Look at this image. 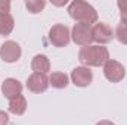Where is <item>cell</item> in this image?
<instances>
[{
  "label": "cell",
  "mask_w": 127,
  "mask_h": 125,
  "mask_svg": "<svg viewBox=\"0 0 127 125\" xmlns=\"http://www.w3.org/2000/svg\"><path fill=\"white\" fill-rule=\"evenodd\" d=\"M78 61L83 66H103L109 61V52L105 46L99 44H90L84 46L78 52Z\"/></svg>",
  "instance_id": "1"
},
{
  "label": "cell",
  "mask_w": 127,
  "mask_h": 125,
  "mask_svg": "<svg viewBox=\"0 0 127 125\" xmlns=\"http://www.w3.org/2000/svg\"><path fill=\"white\" fill-rule=\"evenodd\" d=\"M68 15L77 22V24H87L92 25L97 22V12L96 9L86 1L74 0L68 6Z\"/></svg>",
  "instance_id": "2"
},
{
  "label": "cell",
  "mask_w": 127,
  "mask_h": 125,
  "mask_svg": "<svg viewBox=\"0 0 127 125\" xmlns=\"http://www.w3.org/2000/svg\"><path fill=\"white\" fill-rule=\"evenodd\" d=\"M71 38V32L69 28L64 24H56L49 30V41L55 46V47H65L68 46Z\"/></svg>",
  "instance_id": "3"
},
{
  "label": "cell",
  "mask_w": 127,
  "mask_h": 125,
  "mask_svg": "<svg viewBox=\"0 0 127 125\" xmlns=\"http://www.w3.org/2000/svg\"><path fill=\"white\" fill-rule=\"evenodd\" d=\"M22 50L21 46L13 41V40H7L0 46V59L6 63H15L21 59Z\"/></svg>",
  "instance_id": "4"
},
{
  "label": "cell",
  "mask_w": 127,
  "mask_h": 125,
  "mask_svg": "<svg viewBox=\"0 0 127 125\" xmlns=\"http://www.w3.org/2000/svg\"><path fill=\"white\" fill-rule=\"evenodd\" d=\"M71 38L75 44L78 46H90L93 41V34H92V25L87 24H75L71 30Z\"/></svg>",
  "instance_id": "5"
},
{
  "label": "cell",
  "mask_w": 127,
  "mask_h": 125,
  "mask_svg": "<svg viewBox=\"0 0 127 125\" xmlns=\"http://www.w3.org/2000/svg\"><path fill=\"white\" fill-rule=\"evenodd\" d=\"M103 75L109 83H120L126 77V68L118 61L109 59L103 65Z\"/></svg>",
  "instance_id": "6"
},
{
  "label": "cell",
  "mask_w": 127,
  "mask_h": 125,
  "mask_svg": "<svg viewBox=\"0 0 127 125\" xmlns=\"http://www.w3.org/2000/svg\"><path fill=\"white\" fill-rule=\"evenodd\" d=\"M71 83L77 87H89L93 81V74L87 66H77L71 71Z\"/></svg>",
  "instance_id": "7"
},
{
  "label": "cell",
  "mask_w": 127,
  "mask_h": 125,
  "mask_svg": "<svg viewBox=\"0 0 127 125\" xmlns=\"http://www.w3.org/2000/svg\"><path fill=\"white\" fill-rule=\"evenodd\" d=\"M92 34H93V41H96L99 46L108 44L115 37L112 28L105 22H96L92 27Z\"/></svg>",
  "instance_id": "8"
},
{
  "label": "cell",
  "mask_w": 127,
  "mask_h": 125,
  "mask_svg": "<svg viewBox=\"0 0 127 125\" xmlns=\"http://www.w3.org/2000/svg\"><path fill=\"white\" fill-rule=\"evenodd\" d=\"M25 85H27V88H28L31 93H35V94L44 93V91L49 88V78L46 77V74L32 72L31 75L27 78Z\"/></svg>",
  "instance_id": "9"
},
{
  "label": "cell",
  "mask_w": 127,
  "mask_h": 125,
  "mask_svg": "<svg viewBox=\"0 0 127 125\" xmlns=\"http://www.w3.org/2000/svg\"><path fill=\"white\" fill-rule=\"evenodd\" d=\"M1 94L6 99L12 100V99L22 94V84L15 78H6L1 83Z\"/></svg>",
  "instance_id": "10"
},
{
  "label": "cell",
  "mask_w": 127,
  "mask_h": 125,
  "mask_svg": "<svg viewBox=\"0 0 127 125\" xmlns=\"http://www.w3.org/2000/svg\"><path fill=\"white\" fill-rule=\"evenodd\" d=\"M31 69L37 74H47L50 71V61L46 55H35L31 61Z\"/></svg>",
  "instance_id": "11"
},
{
  "label": "cell",
  "mask_w": 127,
  "mask_h": 125,
  "mask_svg": "<svg viewBox=\"0 0 127 125\" xmlns=\"http://www.w3.org/2000/svg\"><path fill=\"white\" fill-rule=\"evenodd\" d=\"M7 109H9V112L13 113V115H18V116H19V115H24L25 110H27V100H25V97L21 94V96H18V97L9 100Z\"/></svg>",
  "instance_id": "12"
},
{
  "label": "cell",
  "mask_w": 127,
  "mask_h": 125,
  "mask_svg": "<svg viewBox=\"0 0 127 125\" xmlns=\"http://www.w3.org/2000/svg\"><path fill=\"white\" fill-rule=\"evenodd\" d=\"M69 84V77L65 72H52V75L49 77V85H52L53 88H66Z\"/></svg>",
  "instance_id": "13"
},
{
  "label": "cell",
  "mask_w": 127,
  "mask_h": 125,
  "mask_svg": "<svg viewBox=\"0 0 127 125\" xmlns=\"http://www.w3.org/2000/svg\"><path fill=\"white\" fill-rule=\"evenodd\" d=\"M15 21L10 13H0V35H9L13 31Z\"/></svg>",
  "instance_id": "14"
},
{
  "label": "cell",
  "mask_w": 127,
  "mask_h": 125,
  "mask_svg": "<svg viewBox=\"0 0 127 125\" xmlns=\"http://www.w3.org/2000/svg\"><path fill=\"white\" fill-rule=\"evenodd\" d=\"M46 6L44 0H27L25 1V7L28 9L30 13H40Z\"/></svg>",
  "instance_id": "15"
},
{
  "label": "cell",
  "mask_w": 127,
  "mask_h": 125,
  "mask_svg": "<svg viewBox=\"0 0 127 125\" xmlns=\"http://www.w3.org/2000/svg\"><path fill=\"white\" fill-rule=\"evenodd\" d=\"M114 35L117 37V40H118L121 44H126L127 46V24L120 22V24L117 25V28H115V34H114Z\"/></svg>",
  "instance_id": "16"
},
{
  "label": "cell",
  "mask_w": 127,
  "mask_h": 125,
  "mask_svg": "<svg viewBox=\"0 0 127 125\" xmlns=\"http://www.w3.org/2000/svg\"><path fill=\"white\" fill-rule=\"evenodd\" d=\"M117 6H118V10H120L121 22L123 24H127V0H118L117 1Z\"/></svg>",
  "instance_id": "17"
},
{
  "label": "cell",
  "mask_w": 127,
  "mask_h": 125,
  "mask_svg": "<svg viewBox=\"0 0 127 125\" xmlns=\"http://www.w3.org/2000/svg\"><path fill=\"white\" fill-rule=\"evenodd\" d=\"M10 12V1L0 0V13H9Z\"/></svg>",
  "instance_id": "18"
},
{
  "label": "cell",
  "mask_w": 127,
  "mask_h": 125,
  "mask_svg": "<svg viewBox=\"0 0 127 125\" xmlns=\"http://www.w3.org/2000/svg\"><path fill=\"white\" fill-rule=\"evenodd\" d=\"M9 124V115L4 110H0V125H7Z\"/></svg>",
  "instance_id": "19"
},
{
  "label": "cell",
  "mask_w": 127,
  "mask_h": 125,
  "mask_svg": "<svg viewBox=\"0 0 127 125\" xmlns=\"http://www.w3.org/2000/svg\"><path fill=\"white\" fill-rule=\"evenodd\" d=\"M96 125H115L114 122H111V121H99Z\"/></svg>",
  "instance_id": "20"
},
{
  "label": "cell",
  "mask_w": 127,
  "mask_h": 125,
  "mask_svg": "<svg viewBox=\"0 0 127 125\" xmlns=\"http://www.w3.org/2000/svg\"><path fill=\"white\" fill-rule=\"evenodd\" d=\"M53 4H56V6H64V4H66V0H64V1H52Z\"/></svg>",
  "instance_id": "21"
}]
</instances>
